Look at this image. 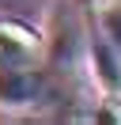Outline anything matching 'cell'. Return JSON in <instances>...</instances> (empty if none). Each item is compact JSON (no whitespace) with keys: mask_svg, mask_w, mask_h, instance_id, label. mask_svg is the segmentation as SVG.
I'll list each match as a JSON object with an SVG mask.
<instances>
[{"mask_svg":"<svg viewBox=\"0 0 121 125\" xmlns=\"http://www.w3.org/2000/svg\"><path fill=\"white\" fill-rule=\"evenodd\" d=\"M91 121H121V95H106V99L102 102H98V110H91Z\"/></svg>","mask_w":121,"mask_h":125,"instance_id":"277c9868","label":"cell"},{"mask_svg":"<svg viewBox=\"0 0 121 125\" xmlns=\"http://www.w3.org/2000/svg\"><path fill=\"white\" fill-rule=\"evenodd\" d=\"M110 19H121V0H110V11H106Z\"/></svg>","mask_w":121,"mask_h":125,"instance_id":"5b68a950","label":"cell"},{"mask_svg":"<svg viewBox=\"0 0 121 125\" xmlns=\"http://www.w3.org/2000/svg\"><path fill=\"white\" fill-rule=\"evenodd\" d=\"M42 38L15 19H0V64H38Z\"/></svg>","mask_w":121,"mask_h":125,"instance_id":"7a4b0ae2","label":"cell"},{"mask_svg":"<svg viewBox=\"0 0 121 125\" xmlns=\"http://www.w3.org/2000/svg\"><path fill=\"white\" fill-rule=\"evenodd\" d=\"M45 95V72L38 64H0V106H34Z\"/></svg>","mask_w":121,"mask_h":125,"instance_id":"6da1fadb","label":"cell"},{"mask_svg":"<svg viewBox=\"0 0 121 125\" xmlns=\"http://www.w3.org/2000/svg\"><path fill=\"white\" fill-rule=\"evenodd\" d=\"M91 61H95V72L102 80V87L113 91V95H121V46L110 42V38L95 42L91 46Z\"/></svg>","mask_w":121,"mask_h":125,"instance_id":"3957f363","label":"cell"}]
</instances>
